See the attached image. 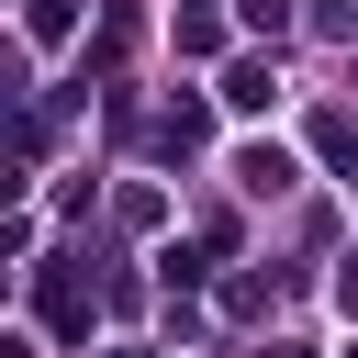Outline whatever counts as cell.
Listing matches in <instances>:
<instances>
[{"instance_id": "obj_1", "label": "cell", "mask_w": 358, "mask_h": 358, "mask_svg": "<svg viewBox=\"0 0 358 358\" xmlns=\"http://www.w3.org/2000/svg\"><path fill=\"white\" fill-rule=\"evenodd\" d=\"M224 101H235V112H268V101H280V67H268V56H235V67H224Z\"/></svg>"}, {"instance_id": "obj_2", "label": "cell", "mask_w": 358, "mask_h": 358, "mask_svg": "<svg viewBox=\"0 0 358 358\" xmlns=\"http://www.w3.org/2000/svg\"><path fill=\"white\" fill-rule=\"evenodd\" d=\"M235 179H246V190H291V157H280V145H246Z\"/></svg>"}, {"instance_id": "obj_3", "label": "cell", "mask_w": 358, "mask_h": 358, "mask_svg": "<svg viewBox=\"0 0 358 358\" xmlns=\"http://www.w3.org/2000/svg\"><path fill=\"white\" fill-rule=\"evenodd\" d=\"M67 22H78V0H22V34L34 45H67Z\"/></svg>"}, {"instance_id": "obj_4", "label": "cell", "mask_w": 358, "mask_h": 358, "mask_svg": "<svg viewBox=\"0 0 358 358\" xmlns=\"http://www.w3.org/2000/svg\"><path fill=\"white\" fill-rule=\"evenodd\" d=\"M201 134H213V123H201V101H179V112H168V123H157V145H168V157H190V145H201Z\"/></svg>"}, {"instance_id": "obj_5", "label": "cell", "mask_w": 358, "mask_h": 358, "mask_svg": "<svg viewBox=\"0 0 358 358\" xmlns=\"http://www.w3.org/2000/svg\"><path fill=\"white\" fill-rule=\"evenodd\" d=\"M213 45H224V22H213V11L190 0V11H179V56H213Z\"/></svg>"}, {"instance_id": "obj_6", "label": "cell", "mask_w": 358, "mask_h": 358, "mask_svg": "<svg viewBox=\"0 0 358 358\" xmlns=\"http://www.w3.org/2000/svg\"><path fill=\"white\" fill-rule=\"evenodd\" d=\"M313 34H358V0H313Z\"/></svg>"}, {"instance_id": "obj_7", "label": "cell", "mask_w": 358, "mask_h": 358, "mask_svg": "<svg viewBox=\"0 0 358 358\" xmlns=\"http://www.w3.org/2000/svg\"><path fill=\"white\" fill-rule=\"evenodd\" d=\"M246 22H257V34H280V22H291V0H246Z\"/></svg>"}, {"instance_id": "obj_8", "label": "cell", "mask_w": 358, "mask_h": 358, "mask_svg": "<svg viewBox=\"0 0 358 358\" xmlns=\"http://www.w3.org/2000/svg\"><path fill=\"white\" fill-rule=\"evenodd\" d=\"M336 302H347V313H358V268H347V280H336Z\"/></svg>"}, {"instance_id": "obj_9", "label": "cell", "mask_w": 358, "mask_h": 358, "mask_svg": "<svg viewBox=\"0 0 358 358\" xmlns=\"http://www.w3.org/2000/svg\"><path fill=\"white\" fill-rule=\"evenodd\" d=\"M347 358H358V347H347Z\"/></svg>"}]
</instances>
